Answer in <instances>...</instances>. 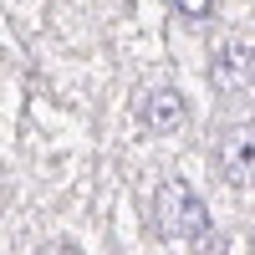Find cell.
<instances>
[{
  "label": "cell",
  "instance_id": "obj_1",
  "mask_svg": "<svg viewBox=\"0 0 255 255\" xmlns=\"http://www.w3.org/2000/svg\"><path fill=\"white\" fill-rule=\"evenodd\" d=\"M153 225L168 240H204L209 235V209L184 179H163L153 194Z\"/></svg>",
  "mask_w": 255,
  "mask_h": 255
},
{
  "label": "cell",
  "instance_id": "obj_2",
  "mask_svg": "<svg viewBox=\"0 0 255 255\" xmlns=\"http://www.w3.org/2000/svg\"><path fill=\"white\" fill-rule=\"evenodd\" d=\"M215 163H220V174H225L230 184H240V189H250V184H255V118L230 123L225 133H220Z\"/></svg>",
  "mask_w": 255,
  "mask_h": 255
},
{
  "label": "cell",
  "instance_id": "obj_3",
  "mask_svg": "<svg viewBox=\"0 0 255 255\" xmlns=\"http://www.w3.org/2000/svg\"><path fill=\"white\" fill-rule=\"evenodd\" d=\"M138 123L148 128V133H179V128L189 123V102H184V92H174V87H153L143 97V108H138Z\"/></svg>",
  "mask_w": 255,
  "mask_h": 255
},
{
  "label": "cell",
  "instance_id": "obj_4",
  "mask_svg": "<svg viewBox=\"0 0 255 255\" xmlns=\"http://www.w3.org/2000/svg\"><path fill=\"white\" fill-rule=\"evenodd\" d=\"M215 77L225 87H250L255 82V46L250 41H225L215 56Z\"/></svg>",
  "mask_w": 255,
  "mask_h": 255
},
{
  "label": "cell",
  "instance_id": "obj_5",
  "mask_svg": "<svg viewBox=\"0 0 255 255\" xmlns=\"http://www.w3.org/2000/svg\"><path fill=\"white\" fill-rule=\"evenodd\" d=\"M174 10L189 15V20H204L209 10H215V0H174Z\"/></svg>",
  "mask_w": 255,
  "mask_h": 255
},
{
  "label": "cell",
  "instance_id": "obj_6",
  "mask_svg": "<svg viewBox=\"0 0 255 255\" xmlns=\"http://www.w3.org/2000/svg\"><path fill=\"white\" fill-rule=\"evenodd\" d=\"M41 255H82V250L67 245V240H51V245H41Z\"/></svg>",
  "mask_w": 255,
  "mask_h": 255
}]
</instances>
